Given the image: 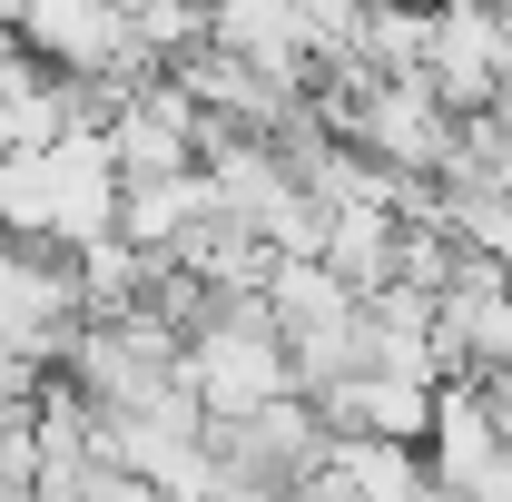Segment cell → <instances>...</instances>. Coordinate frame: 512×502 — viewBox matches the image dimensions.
I'll use <instances>...</instances> for the list:
<instances>
[{"label":"cell","instance_id":"1","mask_svg":"<svg viewBox=\"0 0 512 502\" xmlns=\"http://www.w3.org/2000/svg\"><path fill=\"white\" fill-rule=\"evenodd\" d=\"M119 158H109V128H69L60 148H20V158H0V237L10 247H99V237H119Z\"/></svg>","mask_w":512,"mask_h":502},{"label":"cell","instance_id":"2","mask_svg":"<svg viewBox=\"0 0 512 502\" xmlns=\"http://www.w3.org/2000/svg\"><path fill=\"white\" fill-rule=\"evenodd\" d=\"M188 394L207 404V424L296 394V355H286V325H276L266 296H217L207 306V325L188 335Z\"/></svg>","mask_w":512,"mask_h":502},{"label":"cell","instance_id":"3","mask_svg":"<svg viewBox=\"0 0 512 502\" xmlns=\"http://www.w3.org/2000/svg\"><path fill=\"white\" fill-rule=\"evenodd\" d=\"M207 453H217V473H227V483L296 493V483H316V473H325V453H335V424H325V404L286 394V404H256V414H227V424H207Z\"/></svg>","mask_w":512,"mask_h":502},{"label":"cell","instance_id":"4","mask_svg":"<svg viewBox=\"0 0 512 502\" xmlns=\"http://www.w3.org/2000/svg\"><path fill=\"white\" fill-rule=\"evenodd\" d=\"M434 99H444L453 119H483L493 99L512 89V10L493 0H434Z\"/></svg>","mask_w":512,"mask_h":502},{"label":"cell","instance_id":"5","mask_svg":"<svg viewBox=\"0 0 512 502\" xmlns=\"http://www.w3.org/2000/svg\"><path fill=\"white\" fill-rule=\"evenodd\" d=\"M79 325H89L79 266H69L60 247H10V237H0V335H20L40 365H60L69 345H79Z\"/></svg>","mask_w":512,"mask_h":502},{"label":"cell","instance_id":"6","mask_svg":"<svg viewBox=\"0 0 512 502\" xmlns=\"http://www.w3.org/2000/svg\"><path fill=\"white\" fill-rule=\"evenodd\" d=\"M207 40H217L227 60H247L256 79H276L286 99H316V79H325L316 20H306L296 0H217V10H207Z\"/></svg>","mask_w":512,"mask_h":502},{"label":"cell","instance_id":"7","mask_svg":"<svg viewBox=\"0 0 512 502\" xmlns=\"http://www.w3.org/2000/svg\"><path fill=\"white\" fill-rule=\"evenodd\" d=\"M109 158H119V178H188L197 158H207V109H197L178 79H148L119 119H109Z\"/></svg>","mask_w":512,"mask_h":502},{"label":"cell","instance_id":"8","mask_svg":"<svg viewBox=\"0 0 512 502\" xmlns=\"http://www.w3.org/2000/svg\"><path fill=\"white\" fill-rule=\"evenodd\" d=\"M434 335H444L453 375H503L512 365V276L493 256H463V276L434 296Z\"/></svg>","mask_w":512,"mask_h":502},{"label":"cell","instance_id":"9","mask_svg":"<svg viewBox=\"0 0 512 502\" xmlns=\"http://www.w3.org/2000/svg\"><path fill=\"white\" fill-rule=\"evenodd\" d=\"M424 463H434V483H444L453 502H483V493H493V473H503V434H493L473 375L444 384V414H434V434H424Z\"/></svg>","mask_w":512,"mask_h":502},{"label":"cell","instance_id":"10","mask_svg":"<svg viewBox=\"0 0 512 502\" xmlns=\"http://www.w3.org/2000/svg\"><path fill=\"white\" fill-rule=\"evenodd\" d=\"M434 414H444V384L384 375V365H365L355 384L325 394V424H335V434H384V443H424V434H434Z\"/></svg>","mask_w":512,"mask_h":502},{"label":"cell","instance_id":"11","mask_svg":"<svg viewBox=\"0 0 512 502\" xmlns=\"http://www.w3.org/2000/svg\"><path fill=\"white\" fill-rule=\"evenodd\" d=\"M207 217H217L207 168H188V178H128V197H119V237H128V247H148V256H178Z\"/></svg>","mask_w":512,"mask_h":502},{"label":"cell","instance_id":"12","mask_svg":"<svg viewBox=\"0 0 512 502\" xmlns=\"http://www.w3.org/2000/svg\"><path fill=\"white\" fill-rule=\"evenodd\" d=\"M394 256H404V217L394 207H325V266L345 286L384 296L394 286Z\"/></svg>","mask_w":512,"mask_h":502},{"label":"cell","instance_id":"13","mask_svg":"<svg viewBox=\"0 0 512 502\" xmlns=\"http://www.w3.org/2000/svg\"><path fill=\"white\" fill-rule=\"evenodd\" d=\"M355 60L375 79H424V60H434V0H365Z\"/></svg>","mask_w":512,"mask_h":502},{"label":"cell","instance_id":"14","mask_svg":"<svg viewBox=\"0 0 512 502\" xmlns=\"http://www.w3.org/2000/svg\"><path fill=\"white\" fill-rule=\"evenodd\" d=\"M69 266H79V306L89 315H128V306H148V286H158V256L128 247V237H99V247H79Z\"/></svg>","mask_w":512,"mask_h":502},{"label":"cell","instance_id":"15","mask_svg":"<svg viewBox=\"0 0 512 502\" xmlns=\"http://www.w3.org/2000/svg\"><path fill=\"white\" fill-rule=\"evenodd\" d=\"M40 384H50V365H40V355H30L20 335H0V404H30Z\"/></svg>","mask_w":512,"mask_h":502},{"label":"cell","instance_id":"16","mask_svg":"<svg viewBox=\"0 0 512 502\" xmlns=\"http://www.w3.org/2000/svg\"><path fill=\"white\" fill-rule=\"evenodd\" d=\"M473 394H483V414H493V434L512 443V365H503V375H473Z\"/></svg>","mask_w":512,"mask_h":502},{"label":"cell","instance_id":"17","mask_svg":"<svg viewBox=\"0 0 512 502\" xmlns=\"http://www.w3.org/2000/svg\"><path fill=\"white\" fill-rule=\"evenodd\" d=\"M286 502H355V493H345L335 473H316V483H296V493H286Z\"/></svg>","mask_w":512,"mask_h":502},{"label":"cell","instance_id":"18","mask_svg":"<svg viewBox=\"0 0 512 502\" xmlns=\"http://www.w3.org/2000/svg\"><path fill=\"white\" fill-rule=\"evenodd\" d=\"M10 50H20V30H10V20H0V60H10Z\"/></svg>","mask_w":512,"mask_h":502},{"label":"cell","instance_id":"19","mask_svg":"<svg viewBox=\"0 0 512 502\" xmlns=\"http://www.w3.org/2000/svg\"><path fill=\"white\" fill-rule=\"evenodd\" d=\"M493 266H503V276H512V247H503V256H493Z\"/></svg>","mask_w":512,"mask_h":502},{"label":"cell","instance_id":"20","mask_svg":"<svg viewBox=\"0 0 512 502\" xmlns=\"http://www.w3.org/2000/svg\"><path fill=\"white\" fill-rule=\"evenodd\" d=\"M188 10H217V0H188Z\"/></svg>","mask_w":512,"mask_h":502}]
</instances>
